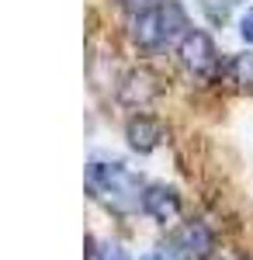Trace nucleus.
Returning <instances> with one entry per match:
<instances>
[{
    "mask_svg": "<svg viewBox=\"0 0 253 260\" xmlns=\"http://www.w3.org/2000/svg\"><path fill=\"white\" fill-rule=\"evenodd\" d=\"M142 260H167L163 253H149V257H142Z\"/></svg>",
    "mask_w": 253,
    "mask_h": 260,
    "instance_id": "13",
    "label": "nucleus"
},
{
    "mask_svg": "<svg viewBox=\"0 0 253 260\" xmlns=\"http://www.w3.org/2000/svg\"><path fill=\"white\" fill-rule=\"evenodd\" d=\"M222 77L233 83V87H239V90H253V52L233 56V59L226 62Z\"/></svg>",
    "mask_w": 253,
    "mask_h": 260,
    "instance_id": "9",
    "label": "nucleus"
},
{
    "mask_svg": "<svg viewBox=\"0 0 253 260\" xmlns=\"http://www.w3.org/2000/svg\"><path fill=\"white\" fill-rule=\"evenodd\" d=\"M180 212H184L180 194H177L170 184H149V187L142 191V215H149L153 222L174 225V222L180 219Z\"/></svg>",
    "mask_w": 253,
    "mask_h": 260,
    "instance_id": "4",
    "label": "nucleus"
},
{
    "mask_svg": "<svg viewBox=\"0 0 253 260\" xmlns=\"http://www.w3.org/2000/svg\"><path fill=\"white\" fill-rule=\"evenodd\" d=\"M226 4H236V0H226Z\"/></svg>",
    "mask_w": 253,
    "mask_h": 260,
    "instance_id": "14",
    "label": "nucleus"
},
{
    "mask_svg": "<svg viewBox=\"0 0 253 260\" xmlns=\"http://www.w3.org/2000/svg\"><path fill=\"white\" fill-rule=\"evenodd\" d=\"M170 246H174V253H180L184 260H208V257H212V250H215V233L201 219L184 222Z\"/></svg>",
    "mask_w": 253,
    "mask_h": 260,
    "instance_id": "5",
    "label": "nucleus"
},
{
    "mask_svg": "<svg viewBox=\"0 0 253 260\" xmlns=\"http://www.w3.org/2000/svg\"><path fill=\"white\" fill-rule=\"evenodd\" d=\"M177 59H180L184 73L191 80H212L215 73H218V49H215L212 35L198 31V28H191L184 35V42L177 45Z\"/></svg>",
    "mask_w": 253,
    "mask_h": 260,
    "instance_id": "2",
    "label": "nucleus"
},
{
    "mask_svg": "<svg viewBox=\"0 0 253 260\" xmlns=\"http://www.w3.org/2000/svg\"><path fill=\"white\" fill-rule=\"evenodd\" d=\"M132 42H136L142 52L167 49V45H163V18H160V4L132 18Z\"/></svg>",
    "mask_w": 253,
    "mask_h": 260,
    "instance_id": "7",
    "label": "nucleus"
},
{
    "mask_svg": "<svg viewBox=\"0 0 253 260\" xmlns=\"http://www.w3.org/2000/svg\"><path fill=\"white\" fill-rule=\"evenodd\" d=\"M160 18H163V45L170 49V45H180L184 35L191 31V24H187V11L177 4V0H160Z\"/></svg>",
    "mask_w": 253,
    "mask_h": 260,
    "instance_id": "8",
    "label": "nucleus"
},
{
    "mask_svg": "<svg viewBox=\"0 0 253 260\" xmlns=\"http://www.w3.org/2000/svg\"><path fill=\"white\" fill-rule=\"evenodd\" d=\"M118 7H121V11H129V14L136 18V14H142V11L156 7V0H118Z\"/></svg>",
    "mask_w": 253,
    "mask_h": 260,
    "instance_id": "10",
    "label": "nucleus"
},
{
    "mask_svg": "<svg viewBox=\"0 0 253 260\" xmlns=\"http://www.w3.org/2000/svg\"><path fill=\"white\" fill-rule=\"evenodd\" d=\"M239 35H243V39L253 45V7L246 11V14H243V21H239Z\"/></svg>",
    "mask_w": 253,
    "mask_h": 260,
    "instance_id": "11",
    "label": "nucleus"
},
{
    "mask_svg": "<svg viewBox=\"0 0 253 260\" xmlns=\"http://www.w3.org/2000/svg\"><path fill=\"white\" fill-rule=\"evenodd\" d=\"M101 260H129V257H125V250H121V246L108 243V246H101Z\"/></svg>",
    "mask_w": 253,
    "mask_h": 260,
    "instance_id": "12",
    "label": "nucleus"
},
{
    "mask_svg": "<svg viewBox=\"0 0 253 260\" xmlns=\"http://www.w3.org/2000/svg\"><path fill=\"white\" fill-rule=\"evenodd\" d=\"M125 139H129V146L136 153H153L156 146L167 139V128L153 115H132L129 125H125Z\"/></svg>",
    "mask_w": 253,
    "mask_h": 260,
    "instance_id": "6",
    "label": "nucleus"
},
{
    "mask_svg": "<svg viewBox=\"0 0 253 260\" xmlns=\"http://www.w3.org/2000/svg\"><path fill=\"white\" fill-rule=\"evenodd\" d=\"M160 94H163V83H160V77H156L153 70H146V66L129 70V73L118 80V104H121V108H132V111H146Z\"/></svg>",
    "mask_w": 253,
    "mask_h": 260,
    "instance_id": "3",
    "label": "nucleus"
},
{
    "mask_svg": "<svg viewBox=\"0 0 253 260\" xmlns=\"http://www.w3.org/2000/svg\"><path fill=\"white\" fill-rule=\"evenodd\" d=\"M87 187L98 201H104L111 212L125 215L132 208H142V184L125 163L111 160H90L87 163Z\"/></svg>",
    "mask_w": 253,
    "mask_h": 260,
    "instance_id": "1",
    "label": "nucleus"
}]
</instances>
